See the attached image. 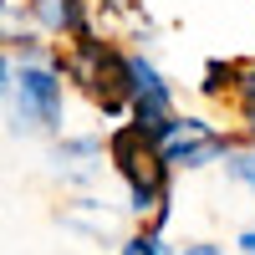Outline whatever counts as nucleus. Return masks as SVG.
I'll return each instance as SVG.
<instances>
[{
	"instance_id": "f257e3e1",
	"label": "nucleus",
	"mask_w": 255,
	"mask_h": 255,
	"mask_svg": "<svg viewBox=\"0 0 255 255\" xmlns=\"http://www.w3.org/2000/svg\"><path fill=\"white\" fill-rule=\"evenodd\" d=\"M108 163L118 168V179L128 189V209L143 220H153V230H163L168 220V158H163V148L143 133V128L133 123H123L108 133Z\"/></svg>"
},
{
	"instance_id": "f03ea898",
	"label": "nucleus",
	"mask_w": 255,
	"mask_h": 255,
	"mask_svg": "<svg viewBox=\"0 0 255 255\" xmlns=\"http://www.w3.org/2000/svg\"><path fill=\"white\" fill-rule=\"evenodd\" d=\"M5 113L15 128L26 133H56L61 113H67V92H61V72L56 61H20L5 56Z\"/></svg>"
},
{
	"instance_id": "7ed1b4c3",
	"label": "nucleus",
	"mask_w": 255,
	"mask_h": 255,
	"mask_svg": "<svg viewBox=\"0 0 255 255\" xmlns=\"http://www.w3.org/2000/svg\"><path fill=\"white\" fill-rule=\"evenodd\" d=\"M158 148H163L168 168H204V163H220V158L235 153V138L220 133V128L204 123V118L179 113L174 123H168V133L158 138Z\"/></svg>"
},
{
	"instance_id": "20e7f679",
	"label": "nucleus",
	"mask_w": 255,
	"mask_h": 255,
	"mask_svg": "<svg viewBox=\"0 0 255 255\" xmlns=\"http://www.w3.org/2000/svg\"><path fill=\"white\" fill-rule=\"evenodd\" d=\"M128 118H133V128H143L148 138H163L168 123H174V87H168V77L153 67L148 56H133V108H128Z\"/></svg>"
},
{
	"instance_id": "39448f33",
	"label": "nucleus",
	"mask_w": 255,
	"mask_h": 255,
	"mask_svg": "<svg viewBox=\"0 0 255 255\" xmlns=\"http://www.w3.org/2000/svg\"><path fill=\"white\" fill-rule=\"evenodd\" d=\"M102 148L97 138H67L56 148V174L61 179H72V184H92L97 179V168H102Z\"/></svg>"
},
{
	"instance_id": "423d86ee",
	"label": "nucleus",
	"mask_w": 255,
	"mask_h": 255,
	"mask_svg": "<svg viewBox=\"0 0 255 255\" xmlns=\"http://www.w3.org/2000/svg\"><path fill=\"white\" fill-rule=\"evenodd\" d=\"M240 72H245V61H204V77H199V92L209 102H220V97H235L240 92Z\"/></svg>"
},
{
	"instance_id": "0eeeda50",
	"label": "nucleus",
	"mask_w": 255,
	"mask_h": 255,
	"mask_svg": "<svg viewBox=\"0 0 255 255\" xmlns=\"http://www.w3.org/2000/svg\"><path fill=\"white\" fill-rule=\"evenodd\" d=\"M118 255H179V250H174V245H168V240L158 235V230H153V225H148V230H138V235H128Z\"/></svg>"
},
{
	"instance_id": "6e6552de",
	"label": "nucleus",
	"mask_w": 255,
	"mask_h": 255,
	"mask_svg": "<svg viewBox=\"0 0 255 255\" xmlns=\"http://www.w3.org/2000/svg\"><path fill=\"white\" fill-rule=\"evenodd\" d=\"M235 108H240L245 128L255 133V61H245V72H240V92H235Z\"/></svg>"
},
{
	"instance_id": "1a4fd4ad",
	"label": "nucleus",
	"mask_w": 255,
	"mask_h": 255,
	"mask_svg": "<svg viewBox=\"0 0 255 255\" xmlns=\"http://www.w3.org/2000/svg\"><path fill=\"white\" fill-rule=\"evenodd\" d=\"M225 168H230V179H235V184H245L250 194H255V148H235V153L225 158Z\"/></svg>"
},
{
	"instance_id": "9d476101",
	"label": "nucleus",
	"mask_w": 255,
	"mask_h": 255,
	"mask_svg": "<svg viewBox=\"0 0 255 255\" xmlns=\"http://www.w3.org/2000/svg\"><path fill=\"white\" fill-rule=\"evenodd\" d=\"M235 250H240V255H255V225H250V230H240V235H235Z\"/></svg>"
},
{
	"instance_id": "9b49d317",
	"label": "nucleus",
	"mask_w": 255,
	"mask_h": 255,
	"mask_svg": "<svg viewBox=\"0 0 255 255\" xmlns=\"http://www.w3.org/2000/svg\"><path fill=\"white\" fill-rule=\"evenodd\" d=\"M184 255H225V250L209 245V240H194V245H184Z\"/></svg>"
}]
</instances>
